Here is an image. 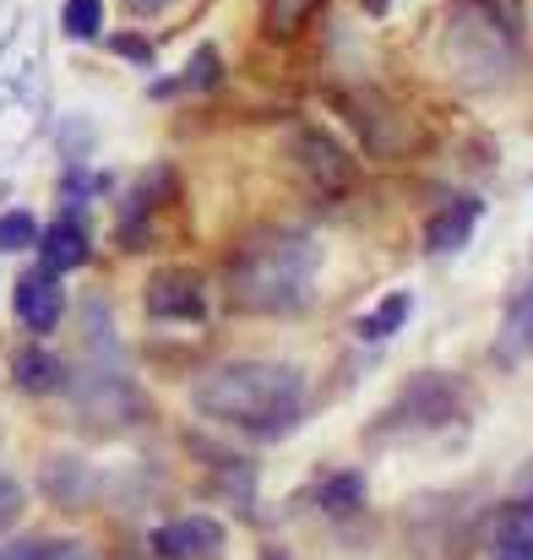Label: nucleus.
<instances>
[{"instance_id":"obj_1","label":"nucleus","mask_w":533,"mask_h":560,"mask_svg":"<svg viewBox=\"0 0 533 560\" xmlns=\"http://www.w3.org/2000/svg\"><path fill=\"white\" fill-rule=\"evenodd\" d=\"M305 371L283 360H229L196 381L190 402L201 419L240 430L251 441H283L305 419Z\"/></svg>"},{"instance_id":"obj_2","label":"nucleus","mask_w":533,"mask_h":560,"mask_svg":"<svg viewBox=\"0 0 533 560\" xmlns=\"http://www.w3.org/2000/svg\"><path fill=\"white\" fill-rule=\"evenodd\" d=\"M529 38L518 0H452L441 27V66L463 93H501L523 77Z\"/></svg>"},{"instance_id":"obj_3","label":"nucleus","mask_w":533,"mask_h":560,"mask_svg":"<svg viewBox=\"0 0 533 560\" xmlns=\"http://www.w3.org/2000/svg\"><path fill=\"white\" fill-rule=\"evenodd\" d=\"M322 245L300 229H262L229 256V300L251 316H300L311 305Z\"/></svg>"},{"instance_id":"obj_4","label":"nucleus","mask_w":533,"mask_h":560,"mask_svg":"<svg viewBox=\"0 0 533 560\" xmlns=\"http://www.w3.org/2000/svg\"><path fill=\"white\" fill-rule=\"evenodd\" d=\"M468 408V386L447 371H414L403 381V392L381 408L375 419V441H419L436 430H452Z\"/></svg>"},{"instance_id":"obj_5","label":"nucleus","mask_w":533,"mask_h":560,"mask_svg":"<svg viewBox=\"0 0 533 560\" xmlns=\"http://www.w3.org/2000/svg\"><path fill=\"white\" fill-rule=\"evenodd\" d=\"M66 392L77 402V424L93 435H120V430L148 419V397L131 386L120 354H93L88 371L66 375Z\"/></svg>"},{"instance_id":"obj_6","label":"nucleus","mask_w":533,"mask_h":560,"mask_svg":"<svg viewBox=\"0 0 533 560\" xmlns=\"http://www.w3.org/2000/svg\"><path fill=\"white\" fill-rule=\"evenodd\" d=\"M148 316L153 322H201L207 316V283L185 267H164L148 278Z\"/></svg>"},{"instance_id":"obj_7","label":"nucleus","mask_w":533,"mask_h":560,"mask_svg":"<svg viewBox=\"0 0 533 560\" xmlns=\"http://www.w3.org/2000/svg\"><path fill=\"white\" fill-rule=\"evenodd\" d=\"M294 153H300V170L311 175V186L316 190L344 196V190L355 186V159L344 153V142H338V137H327V131L305 126V131L294 137Z\"/></svg>"},{"instance_id":"obj_8","label":"nucleus","mask_w":533,"mask_h":560,"mask_svg":"<svg viewBox=\"0 0 533 560\" xmlns=\"http://www.w3.org/2000/svg\"><path fill=\"white\" fill-rule=\"evenodd\" d=\"M60 316H66V289H60V272H49V267H33V272H22L16 278V322L27 327V332H55L60 327Z\"/></svg>"},{"instance_id":"obj_9","label":"nucleus","mask_w":533,"mask_h":560,"mask_svg":"<svg viewBox=\"0 0 533 560\" xmlns=\"http://www.w3.org/2000/svg\"><path fill=\"white\" fill-rule=\"evenodd\" d=\"M38 485H44V495L55 501V506H93V495H99V468L88 463V457H77V452H55L44 468H38Z\"/></svg>"},{"instance_id":"obj_10","label":"nucleus","mask_w":533,"mask_h":560,"mask_svg":"<svg viewBox=\"0 0 533 560\" xmlns=\"http://www.w3.org/2000/svg\"><path fill=\"white\" fill-rule=\"evenodd\" d=\"M153 556L159 560H201V556H218V545H223V523L218 517H179V523H164V528H153Z\"/></svg>"},{"instance_id":"obj_11","label":"nucleus","mask_w":533,"mask_h":560,"mask_svg":"<svg viewBox=\"0 0 533 560\" xmlns=\"http://www.w3.org/2000/svg\"><path fill=\"white\" fill-rule=\"evenodd\" d=\"M479 196H452L430 223H425V250L430 256H452V250H463L468 240H474V223H479Z\"/></svg>"},{"instance_id":"obj_12","label":"nucleus","mask_w":533,"mask_h":560,"mask_svg":"<svg viewBox=\"0 0 533 560\" xmlns=\"http://www.w3.org/2000/svg\"><path fill=\"white\" fill-rule=\"evenodd\" d=\"M496 365L501 371H518V365H529L533 360V289L523 294H512V305H507V316H501V332H496Z\"/></svg>"},{"instance_id":"obj_13","label":"nucleus","mask_w":533,"mask_h":560,"mask_svg":"<svg viewBox=\"0 0 533 560\" xmlns=\"http://www.w3.org/2000/svg\"><path fill=\"white\" fill-rule=\"evenodd\" d=\"M38 256H44V267H49V272H77V267H88L93 245H88L82 218H71V212H66L60 223L38 229Z\"/></svg>"},{"instance_id":"obj_14","label":"nucleus","mask_w":533,"mask_h":560,"mask_svg":"<svg viewBox=\"0 0 533 560\" xmlns=\"http://www.w3.org/2000/svg\"><path fill=\"white\" fill-rule=\"evenodd\" d=\"M311 506H316L327 523H349V517H359V512H364V474H359V468H344V474L316 479Z\"/></svg>"},{"instance_id":"obj_15","label":"nucleus","mask_w":533,"mask_h":560,"mask_svg":"<svg viewBox=\"0 0 533 560\" xmlns=\"http://www.w3.org/2000/svg\"><path fill=\"white\" fill-rule=\"evenodd\" d=\"M66 360H55L49 349H22L16 360H11V381L22 386V392H33V397H49V392H66Z\"/></svg>"},{"instance_id":"obj_16","label":"nucleus","mask_w":533,"mask_h":560,"mask_svg":"<svg viewBox=\"0 0 533 560\" xmlns=\"http://www.w3.org/2000/svg\"><path fill=\"white\" fill-rule=\"evenodd\" d=\"M0 560H93V545L27 534V539H5V545H0Z\"/></svg>"},{"instance_id":"obj_17","label":"nucleus","mask_w":533,"mask_h":560,"mask_svg":"<svg viewBox=\"0 0 533 560\" xmlns=\"http://www.w3.org/2000/svg\"><path fill=\"white\" fill-rule=\"evenodd\" d=\"M408 311H414V294H403V289H397V294H386V300H381L370 316H359L355 332L364 338V343H386V338H392V332L408 322Z\"/></svg>"},{"instance_id":"obj_18","label":"nucleus","mask_w":533,"mask_h":560,"mask_svg":"<svg viewBox=\"0 0 533 560\" xmlns=\"http://www.w3.org/2000/svg\"><path fill=\"white\" fill-rule=\"evenodd\" d=\"M316 5H322V0H267V5H262L267 38H294V33L316 16Z\"/></svg>"},{"instance_id":"obj_19","label":"nucleus","mask_w":533,"mask_h":560,"mask_svg":"<svg viewBox=\"0 0 533 560\" xmlns=\"http://www.w3.org/2000/svg\"><path fill=\"white\" fill-rule=\"evenodd\" d=\"M218 82H223V55H218L212 44H201V49L190 55V66H185L179 88H190V93H212Z\"/></svg>"},{"instance_id":"obj_20","label":"nucleus","mask_w":533,"mask_h":560,"mask_svg":"<svg viewBox=\"0 0 533 560\" xmlns=\"http://www.w3.org/2000/svg\"><path fill=\"white\" fill-rule=\"evenodd\" d=\"M99 22H104V0H66L60 5V27L66 38H99Z\"/></svg>"},{"instance_id":"obj_21","label":"nucleus","mask_w":533,"mask_h":560,"mask_svg":"<svg viewBox=\"0 0 533 560\" xmlns=\"http://www.w3.org/2000/svg\"><path fill=\"white\" fill-rule=\"evenodd\" d=\"M33 245H38V218L22 207L0 212V250H33Z\"/></svg>"},{"instance_id":"obj_22","label":"nucleus","mask_w":533,"mask_h":560,"mask_svg":"<svg viewBox=\"0 0 533 560\" xmlns=\"http://www.w3.org/2000/svg\"><path fill=\"white\" fill-rule=\"evenodd\" d=\"M109 49H115L120 60H131V66H153V60H159L153 38H142V33H115V38H109Z\"/></svg>"},{"instance_id":"obj_23","label":"nucleus","mask_w":533,"mask_h":560,"mask_svg":"<svg viewBox=\"0 0 533 560\" xmlns=\"http://www.w3.org/2000/svg\"><path fill=\"white\" fill-rule=\"evenodd\" d=\"M490 560H533V534H512V539H490Z\"/></svg>"},{"instance_id":"obj_24","label":"nucleus","mask_w":533,"mask_h":560,"mask_svg":"<svg viewBox=\"0 0 533 560\" xmlns=\"http://www.w3.org/2000/svg\"><path fill=\"white\" fill-rule=\"evenodd\" d=\"M22 512V485H11V479H0V523H11Z\"/></svg>"},{"instance_id":"obj_25","label":"nucleus","mask_w":533,"mask_h":560,"mask_svg":"<svg viewBox=\"0 0 533 560\" xmlns=\"http://www.w3.org/2000/svg\"><path fill=\"white\" fill-rule=\"evenodd\" d=\"M126 5H131V11H137V16H159V11H164V5H170V0H126Z\"/></svg>"},{"instance_id":"obj_26","label":"nucleus","mask_w":533,"mask_h":560,"mask_svg":"<svg viewBox=\"0 0 533 560\" xmlns=\"http://www.w3.org/2000/svg\"><path fill=\"white\" fill-rule=\"evenodd\" d=\"M262 560H294V556H283L278 545H267V550H262Z\"/></svg>"},{"instance_id":"obj_27","label":"nucleus","mask_w":533,"mask_h":560,"mask_svg":"<svg viewBox=\"0 0 533 560\" xmlns=\"http://www.w3.org/2000/svg\"><path fill=\"white\" fill-rule=\"evenodd\" d=\"M364 5H370V11H375V16H381V11H386V5H392V0H364Z\"/></svg>"}]
</instances>
